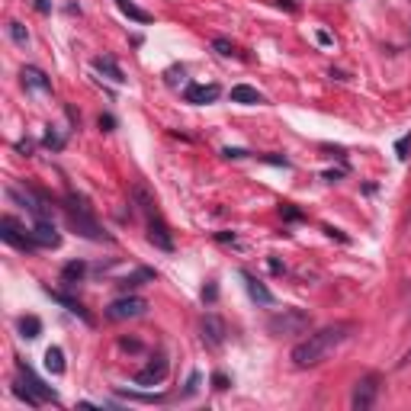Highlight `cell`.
I'll use <instances>...</instances> for the list:
<instances>
[{
  "label": "cell",
  "mask_w": 411,
  "mask_h": 411,
  "mask_svg": "<svg viewBox=\"0 0 411 411\" xmlns=\"http://www.w3.org/2000/svg\"><path fill=\"white\" fill-rule=\"evenodd\" d=\"M354 331H356V322H334V324H324V328L312 331L308 338H302L293 347V366L296 370H308V366L324 363Z\"/></svg>",
  "instance_id": "1"
},
{
  "label": "cell",
  "mask_w": 411,
  "mask_h": 411,
  "mask_svg": "<svg viewBox=\"0 0 411 411\" xmlns=\"http://www.w3.org/2000/svg\"><path fill=\"white\" fill-rule=\"evenodd\" d=\"M64 215H68V225H71L80 238H87V241H113V238L100 229V222H96L87 196H80V193H68V196H64Z\"/></svg>",
  "instance_id": "2"
},
{
  "label": "cell",
  "mask_w": 411,
  "mask_h": 411,
  "mask_svg": "<svg viewBox=\"0 0 411 411\" xmlns=\"http://www.w3.org/2000/svg\"><path fill=\"white\" fill-rule=\"evenodd\" d=\"M308 328H312V315L302 308H283L267 318V331L273 338H296V334H305Z\"/></svg>",
  "instance_id": "3"
},
{
  "label": "cell",
  "mask_w": 411,
  "mask_h": 411,
  "mask_svg": "<svg viewBox=\"0 0 411 411\" xmlns=\"http://www.w3.org/2000/svg\"><path fill=\"white\" fill-rule=\"evenodd\" d=\"M380 389H382V376L380 373H363L354 386V396H350V408L354 411H370L380 398Z\"/></svg>",
  "instance_id": "4"
},
{
  "label": "cell",
  "mask_w": 411,
  "mask_h": 411,
  "mask_svg": "<svg viewBox=\"0 0 411 411\" xmlns=\"http://www.w3.org/2000/svg\"><path fill=\"white\" fill-rule=\"evenodd\" d=\"M0 238H3L7 245H13L16 251H26V254L39 251L36 238H32V229L26 231L23 225H20V222L13 219V215H3V219H0Z\"/></svg>",
  "instance_id": "5"
},
{
  "label": "cell",
  "mask_w": 411,
  "mask_h": 411,
  "mask_svg": "<svg viewBox=\"0 0 411 411\" xmlns=\"http://www.w3.org/2000/svg\"><path fill=\"white\" fill-rule=\"evenodd\" d=\"M145 312H148V302H145L142 296H129V293L106 305V318H110V322H129V318H138V315H145Z\"/></svg>",
  "instance_id": "6"
},
{
  "label": "cell",
  "mask_w": 411,
  "mask_h": 411,
  "mask_svg": "<svg viewBox=\"0 0 411 411\" xmlns=\"http://www.w3.org/2000/svg\"><path fill=\"white\" fill-rule=\"evenodd\" d=\"M167 370H171L167 356H164V354H154V356L148 360V366H145V370L135 373V386H142V389L161 386V382H164V376H167Z\"/></svg>",
  "instance_id": "7"
},
{
  "label": "cell",
  "mask_w": 411,
  "mask_h": 411,
  "mask_svg": "<svg viewBox=\"0 0 411 411\" xmlns=\"http://www.w3.org/2000/svg\"><path fill=\"white\" fill-rule=\"evenodd\" d=\"M16 373H20V382H23V386H29L32 392L42 398V402H58V392H55V389L45 386V382L36 376V370H32L26 360H20V356H16Z\"/></svg>",
  "instance_id": "8"
},
{
  "label": "cell",
  "mask_w": 411,
  "mask_h": 411,
  "mask_svg": "<svg viewBox=\"0 0 411 411\" xmlns=\"http://www.w3.org/2000/svg\"><path fill=\"white\" fill-rule=\"evenodd\" d=\"M148 241L154 247H158V251H174V231H171V225H167L164 222V215H148Z\"/></svg>",
  "instance_id": "9"
},
{
  "label": "cell",
  "mask_w": 411,
  "mask_h": 411,
  "mask_svg": "<svg viewBox=\"0 0 411 411\" xmlns=\"http://www.w3.org/2000/svg\"><path fill=\"white\" fill-rule=\"evenodd\" d=\"M199 331H203V344L206 347H222L225 344V322H222L215 312H209V315H203V322H199Z\"/></svg>",
  "instance_id": "10"
},
{
  "label": "cell",
  "mask_w": 411,
  "mask_h": 411,
  "mask_svg": "<svg viewBox=\"0 0 411 411\" xmlns=\"http://www.w3.org/2000/svg\"><path fill=\"white\" fill-rule=\"evenodd\" d=\"M42 289H45V296H52V299H55L58 305H64V308H68V312H71V315H78V318H80V322H84V324H90V328H94V324H96V318L90 315L87 308L80 305V302L74 299V296L62 293V289H52V286H42Z\"/></svg>",
  "instance_id": "11"
},
{
  "label": "cell",
  "mask_w": 411,
  "mask_h": 411,
  "mask_svg": "<svg viewBox=\"0 0 411 411\" xmlns=\"http://www.w3.org/2000/svg\"><path fill=\"white\" fill-rule=\"evenodd\" d=\"M219 84H190V87L183 90V100L193 103V106H209V103L219 100Z\"/></svg>",
  "instance_id": "12"
},
{
  "label": "cell",
  "mask_w": 411,
  "mask_h": 411,
  "mask_svg": "<svg viewBox=\"0 0 411 411\" xmlns=\"http://www.w3.org/2000/svg\"><path fill=\"white\" fill-rule=\"evenodd\" d=\"M32 238H36V245L39 247H58L62 245V235H58L55 222L45 219V222H32Z\"/></svg>",
  "instance_id": "13"
},
{
  "label": "cell",
  "mask_w": 411,
  "mask_h": 411,
  "mask_svg": "<svg viewBox=\"0 0 411 411\" xmlns=\"http://www.w3.org/2000/svg\"><path fill=\"white\" fill-rule=\"evenodd\" d=\"M241 280H245V289H247V296H251L254 302H261V305H273V302H277L273 299V293H270L261 280L254 277L251 270H241Z\"/></svg>",
  "instance_id": "14"
},
{
  "label": "cell",
  "mask_w": 411,
  "mask_h": 411,
  "mask_svg": "<svg viewBox=\"0 0 411 411\" xmlns=\"http://www.w3.org/2000/svg\"><path fill=\"white\" fill-rule=\"evenodd\" d=\"M20 78H23V87L42 90V94H52V80H48V74L42 71V68H36V64H26L23 71H20Z\"/></svg>",
  "instance_id": "15"
},
{
  "label": "cell",
  "mask_w": 411,
  "mask_h": 411,
  "mask_svg": "<svg viewBox=\"0 0 411 411\" xmlns=\"http://www.w3.org/2000/svg\"><path fill=\"white\" fill-rule=\"evenodd\" d=\"M154 280H158V273H154L151 267H138V270H132V273H126V277H119L116 286L122 289V293H129V289H138V286L154 283Z\"/></svg>",
  "instance_id": "16"
},
{
  "label": "cell",
  "mask_w": 411,
  "mask_h": 411,
  "mask_svg": "<svg viewBox=\"0 0 411 411\" xmlns=\"http://www.w3.org/2000/svg\"><path fill=\"white\" fill-rule=\"evenodd\" d=\"M132 199H135V206H138V209L145 212V219L161 212V209H158V199H154V193H151L145 183H135V187H132Z\"/></svg>",
  "instance_id": "17"
},
{
  "label": "cell",
  "mask_w": 411,
  "mask_h": 411,
  "mask_svg": "<svg viewBox=\"0 0 411 411\" xmlns=\"http://www.w3.org/2000/svg\"><path fill=\"white\" fill-rule=\"evenodd\" d=\"M94 71L106 74V78H110L113 84H126V74H122V68L116 64V58H113V55H100V58H94Z\"/></svg>",
  "instance_id": "18"
},
{
  "label": "cell",
  "mask_w": 411,
  "mask_h": 411,
  "mask_svg": "<svg viewBox=\"0 0 411 411\" xmlns=\"http://www.w3.org/2000/svg\"><path fill=\"white\" fill-rule=\"evenodd\" d=\"M231 103L261 106V103H264V94H261V90H254V87H247V84H238V87H231Z\"/></svg>",
  "instance_id": "19"
},
{
  "label": "cell",
  "mask_w": 411,
  "mask_h": 411,
  "mask_svg": "<svg viewBox=\"0 0 411 411\" xmlns=\"http://www.w3.org/2000/svg\"><path fill=\"white\" fill-rule=\"evenodd\" d=\"M84 277H87V264H84V261L64 264V270H62V283L64 286H78Z\"/></svg>",
  "instance_id": "20"
},
{
  "label": "cell",
  "mask_w": 411,
  "mask_h": 411,
  "mask_svg": "<svg viewBox=\"0 0 411 411\" xmlns=\"http://www.w3.org/2000/svg\"><path fill=\"white\" fill-rule=\"evenodd\" d=\"M116 7L122 10L129 20H135V23H154V16H151L148 10H142L138 3H132V0H116Z\"/></svg>",
  "instance_id": "21"
},
{
  "label": "cell",
  "mask_w": 411,
  "mask_h": 411,
  "mask_svg": "<svg viewBox=\"0 0 411 411\" xmlns=\"http://www.w3.org/2000/svg\"><path fill=\"white\" fill-rule=\"evenodd\" d=\"M45 370L52 373V376H62L64 373V350L58 347V344H52V347L45 350Z\"/></svg>",
  "instance_id": "22"
},
{
  "label": "cell",
  "mask_w": 411,
  "mask_h": 411,
  "mask_svg": "<svg viewBox=\"0 0 411 411\" xmlns=\"http://www.w3.org/2000/svg\"><path fill=\"white\" fill-rule=\"evenodd\" d=\"M16 328H20V338H26V340H36L42 334V322L36 315H23L16 322Z\"/></svg>",
  "instance_id": "23"
},
{
  "label": "cell",
  "mask_w": 411,
  "mask_h": 411,
  "mask_svg": "<svg viewBox=\"0 0 411 411\" xmlns=\"http://www.w3.org/2000/svg\"><path fill=\"white\" fill-rule=\"evenodd\" d=\"M13 396H16V398H20V402H26V405H29V408H39V405H42V398H39V396H36V392H32V389H29V386H26V389H23V382H20V380H16V382H13Z\"/></svg>",
  "instance_id": "24"
},
{
  "label": "cell",
  "mask_w": 411,
  "mask_h": 411,
  "mask_svg": "<svg viewBox=\"0 0 411 411\" xmlns=\"http://www.w3.org/2000/svg\"><path fill=\"white\" fill-rule=\"evenodd\" d=\"M119 396L132 398V402H148V405H161V402H167V396H158V392H129V389H119Z\"/></svg>",
  "instance_id": "25"
},
{
  "label": "cell",
  "mask_w": 411,
  "mask_h": 411,
  "mask_svg": "<svg viewBox=\"0 0 411 411\" xmlns=\"http://www.w3.org/2000/svg\"><path fill=\"white\" fill-rule=\"evenodd\" d=\"M212 48L219 52L222 58H235V55H238L235 42H231V39H222V36H219V39H212Z\"/></svg>",
  "instance_id": "26"
},
{
  "label": "cell",
  "mask_w": 411,
  "mask_h": 411,
  "mask_svg": "<svg viewBox=\"0 0 411 411\" xmlns=\"http://www.w3.org/2000/svg\"><path fill=\"white\" fill-rule=\"evenodd\" d=\"M7 32H10V39H13L16 45H26V42H29V32H26V26H23V23H16V20L7 26Z\"/></svg>",
  "instance_id": "27"
},
{
  "label": "cell",
  "mask_w": 411,
  "mask_h": 411,
  "mask_svg": "<svg viewBox=\"0 0 411 411\" xmlns=\"http://www.w3.org/2000/svg\"><path fill=\"white\" fill-rule=\"evenodd\" d=\"M396 154H398V161H408L411 158V132L402 135V138L396 142Z\"/></svg>",
  "instance_id": "28"
},
{
  "label": "cell",
  "mask_w": 411,
  "mask_h": 411,
  "mask_svg": "<svg viewBox=\"0 0 411 411\" xmlns=\"http://www.w3.org/2000/svg\"><path fill=\"white\" fill-rule=\"evenodd\" d=\"M280 212H283L286 222H302V219H305V215H302V209H296L293 203H283V206H280Z\"/></svg>",
  "instance_id": "29"
},
{
  "label": "cell",
  "mask_w": 411,
  "mask_h": 411,
  "mask_svg": "<svg viewBox=\"0 0 411 411\" xmlns=\"http://www.w3.org/2000/svg\"><path fill=\"white\" fill-rule=\"evenodd\" d=\"M257 161L273 164V167H289V158H283V154H257Z\"/></svg>",
  "instance_id": "30"
},
{
  "label": "cell",
  "mask_w": 411,
  "mask_h": 411,
  "mask_svg": "<svg viewBox=\"0 0 411 411\" xmlns=\"http://www.w3.org/2000/svg\"><path fill=\"white\" fill-rule=\"evenodd\" d=\"M45 145H48V148H55V151H62L64 148V138L55 132V129H48V132H45Z\"/></svg>",
  "instance_id": "31"
},
{
  "label": "cell",
  "mask_w": 411,
  "mask_h": 411,
  "mask_svg": "<svg viewBox=\"0 0 411 411\" xmlns=\"http://www.w3.org/2000/svg\"><path fill=\"white\" fill-rule=\"evenodd\" d=\"M215 299H219V286H215V283H206L203 286V302H215Z\"/></svg>",
  "instance_id": "32"
},
{
  "label": "cell",
  "mask_w": 411,
  "mask_h": 411,
  "mask_svg": "<svg viewBox=\"0 0 411 411\" xmlns=\"http://www.w3.org/2000/svg\"><path fill=\"white\" fill-rule=\"evenodd\" d=\"M119 347H122V350H132V354H138V350H142V340H135V338H122V340H119Z\"/></svg>",
  "instance_id": "33"
},
{
  "label": "cell",
  "mask_w": 411,
  "mask_h": 411,
  "mask_svg": "<svg viewBox=\"0 0 411 411\" xmlns=\"http://www.w3.org/2000/svg\"><path fill=\"white\" fill-rule=\"evenodd\" d=\"M212 386L219 389V392H225L231 382H229V376H225V373H212Z\"/></svg>",
  "instance_id": "34"
},
{
  "label": "cell",
  "mask_w": 411,
  "mask_h": 411,
  "mask_svg": "<svg viewBox=\"0 0 411 411\" xmlns=\"http://www.w3.org/2000/svg\"><path fill=\"white\" fill-rule=\"evenodd\" d=\"M199 389V373H190V380H187V389H183V396H193Z\"/></svg>",
  "instance_id": "35"
},
{
  "label": "cell",
  "mask_w": 411,
  "mask_h": 411,
  "mask_svg": "<svg viewBox=\"0 0 411 411\" xmlns=\"http://www.w3.org/2000/svg\"><path fill=\"white\" fill-rule=\"evenodd\" d=\"M215 241H219V245H235L238 235H235V231H219V235H215Z\"/></svg>",
  "instance_id": "36"
},
{
  "label": "cell",
  "mask_w": 411,
  "mask_h": 411,
  "mask_svg": "<svg viewBox=\"0 0 411 411\" xmlns=\"http://www.w3.org/2000/svg\"><path fill=\"white\" fill-rule=\"evenodd\" d=\"M222 154H225V158H229V161H238V158H247V151H245V148H225V151H222Z\"/></svg>",
  "instance_id": "37"
},
{
  "label": "cell",
  "mask_w": 411,
  "mask_h": 411,
  "mask_svg": "<svg viewBox=\"0 0 411 411\" xmlns=\"http://www.w3.org/2000/svg\"><path fill=\"white\" fill-rule=\"evenodd\" d=\"M113 126H116V119H113L110 113H103V116H100V129H103V132H113Z\"/></svg>",
  "instance_id": "38"
},
{
  "label": "cell",
  "mask_w": 411,
  "mask_h": 411,
  "mask_svg": "<svg viewBox=\"0 0 411 411\" xmlns=\"http://www.w3.org/2000/svg\"><path fill=\"white\" fill-rule=\"evenodd\" d=\"M340 177H344V167H340V171H324V180L328 183H338Z\"/></svg>",
  "instance_id": "39"
},
{
  "label": "cell",
  "mask_w": 411,
  "mask_h": 411,
  "mask_svg": "<svg viewBox=\"0 0 411 411\" xmlns=\"http://www.w3.org/2000/svg\"><path fill=\"white\" fill-rule=\"evenodd\" d=\"M324 231H328V238H338V241H347V235H340L338 229H331V225H324Z\"/></svg>",
  "instance_id": "40"
},
{
  "label": "cell",
  "mask_w": 411,
  "mask_h": 411,
  "mask_svg": "<svg viewBox=\"0 0 411 411\" xmlns=\"http://www.w3.org/2000/svg\"><path fill=\"white\" fill-rule=\"evenodd\" d=\"M267 264H270V270H273V273H283V270H286V267H283V264H280V261H277V257H270V261H267Z\"/></svg>",
  "instance_id": "41"
},
{
  "label": "cell",
  "mask_w": 411,
  "mask_h": 411,
  "mask_svg": "<svg viewBox=\"0 0 411 411\" xmlns=\"http://www.w3.org/2000/svg\"><path fill=\"white\" fill-rule=\"evenodd\" d=\"M405 366H411V350L408 354H402V360H398V370H405Z\"/></svg>",
  "instance_id": "42"
},
{
  "label": "cell",
  "mask_w": 411,
  "mask_h": 411,
  "mask_svg": "<svg viewBox=\"0 0 411 411\" xmlns=\"http://www.w3.org/2000/svg\"><path fill=\"white\" fill-rule=\"evenodd\" d=\"M36 10H39V13H48L52 7H48V0H36Z\"/></svg>",
  "instance_id": "43"
},
{
  "label": "cell",
  "mask_w": 411,
  "mask_h": 411,
  "mask_svg": "<svg viewBox=\"0 0 411 411\" xmlns=\"http://www.w3.org/2000/svg\"><path fill=\"white\" fill-rule=\"evenodd\" d=\"M273 3H277V7H286V10H296L293 0H273Z\"/></svg>",
  "instance_id": "44"
}]
</instances>
